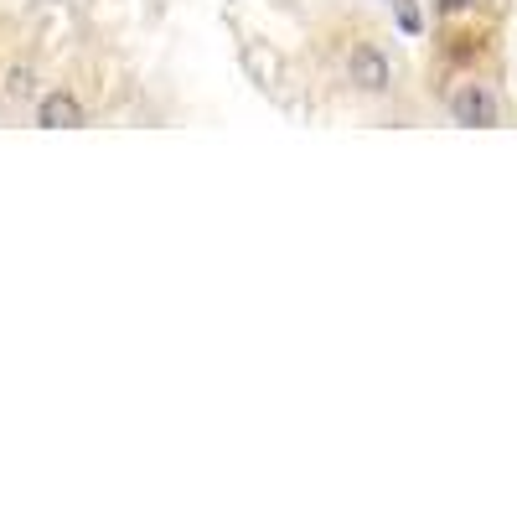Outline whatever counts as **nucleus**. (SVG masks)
Masks as SVG:
<instances>
[{"mask_svg": "<svg viewBox=\"0 0 517 517\" xmlns=\"http://www.w3.org/2000/svg\"><path fill=\"white\" fill-rule=\"evenodd\" d=\"M435 6H440L445 16H455V11H466V0H435Z\"/></svg>", "mask_w": 517, "mask_h": 517, "instance_id": "obj_5", "label": "nucleus"}, {"mask_svg": "<svg viewBox=\"0 0 517 517\" xmlns=\"http://www.w3.org/2000/svg\"><path fill=\"white\" fill-rule=\"evenodd\" d=\"M37 125H47V130H83L88 109H83V99L73 94V88H47V94H37Z\"/></svg>", "mask_w": 517, "mask_h": 517, "instance_id": "obj_3", "label": "nucleus"}, {"mask_svg": "<svg viewBox=\"0 0 517 517\" xmlns=\"http://www.w3.org/2000/svg\"><path fill=\"white\" fill-rule=\"evenodd\" d=\"M0 94H6L11 104H32V99L42 94V73H37V63H26V57L6 63V73H0Z\"/></svg>", "mask_w": 517, "mask_h": 517, "instance_id": "obj_4", "label": "nucleus"}, {"mask_svg": "<svg viewBox=\"0 0 517 517\" xmlns=\"http://www.w3.org/2000/svg\"><path fill=\"white\" fill-rule=\"evenodd\" d=\"M347 83L357 88V94H388V88H393V63L383 57V47L357 42L347 52Z\"/></svg>", "mask_w": 517, "mask_h": 517, "instance_id": "obj_2", "label": "nucleus"}, {"mask_svg": "<svg viewBox=\"0 0 517 517\" xmlns=\"http://www.w3.org/2000/svg\"><path fill=\"white\" fill-rule=\"evenodd\" d=\"M450 119L466 125V130H497L502 125V104H497V94L486 83H461L450 94Z\"/></svg>", "mask_w": 517, "mask_h": 517, "instance_id": "obj_1", "label": "nucleus"}]
</instances>
